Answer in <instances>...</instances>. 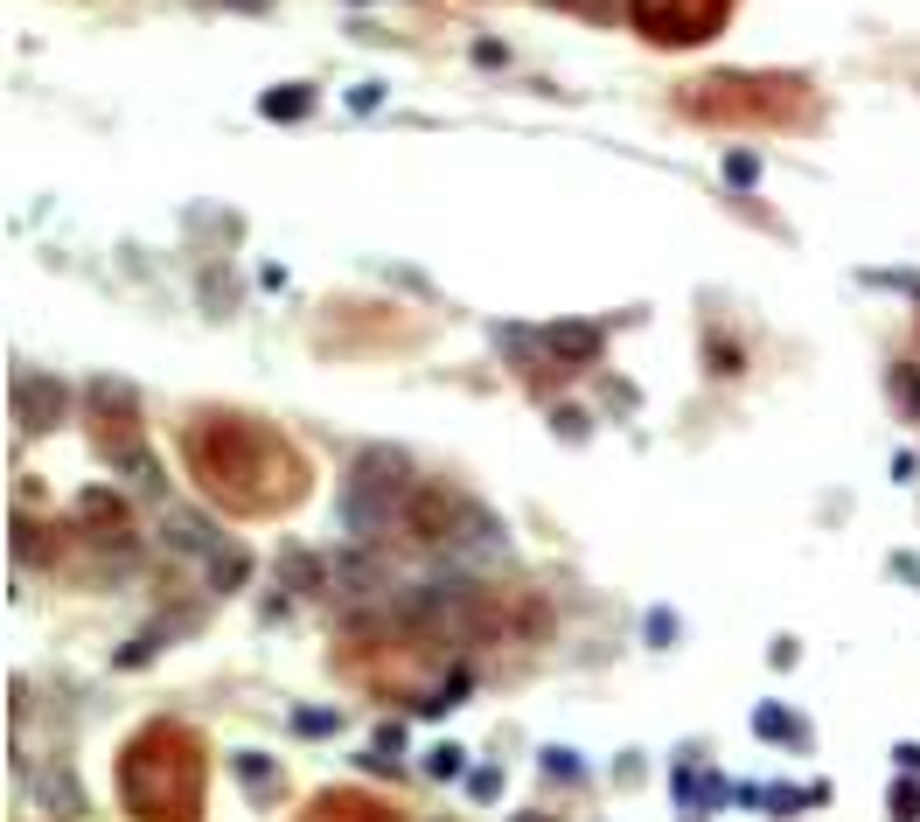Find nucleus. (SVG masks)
Returning <instances> with one entry per match:
<instances>
[{"mask_svg": "<svg viewBox=\"0 0 920 822\" xmlns=\"http://www.w3.org/2000/svg\"><path fill=\"white\" fill-rule=\"evenodd\" d=\"M356 481L377 488V495H405V488H411V460H405L398 447H370L363 468H356Z\"/></svg>", "mask_w": 920, "mask_h": 822, "instance_id": "nucleus-1", "label": "nucleus"}, {"mask_svg": "<svg viewBox=\"0 0 920 822\" xmlns=\"http://www.w3.org/2000/svg\"><path fill=\"white\" fill-rule=\"evenodd\" d=\"M342 579L356 586V593H370V586H384V565L377 558H342Z\"/></svg>", "mask_w": 920, "mask_h": 822, "instance_id": "nucleus-5", "label": "nucleus"}, {"mask_svg": "<svg viewBox=\"0 0 920 822\" xmlns=\"http://www.w3.org/2000/svg\"><path fill=\"white\" fill-rule=\"evenodd\" d=\"M168 544L189 551V558H224V537H216L210 523H195V516H168Z\"/></svg>", "mask_w": 920, "mask_h": 822, "instance_id": "nucleus-2", "label": "nucleus"}, {"mask_svg": "<svg viewBox=\"0 0 920 822\" xmlns=\"http://www.w3.org/2000/svg\"><path fill=\"white\" fill-rule=\"evenodd\" d=\"M14 397H21V412H29L35 426H50V418L63 412V391H56V384H21Z\"/></svg>", "mask_w": 920, "mask_h": 822, "instance_id": "nucleus-3", "label": "nucleus"}, {"mask_svg": "<svg viewBox=\"0 0 920 822\" xmlns=\"http://www.w3.org/2000/svg\"><path fill=\"white\" fill-rule=\"evenodd\" d=\"M544 342H552L558 355H593V349H600V335H593V328H552Z\"/></svg>", "mask_w": 920, "mask_h": 822, "instance_id": "nucleus-4", "label": "nucleus"}, {"mask_svg": "<svg viewBox=\"0 0 920 822\" xmlns=\"http://www.w3.org/2000/svg\"><path fill=\"white\" fill-rule=\"evenodd\" d=\"M892 809H900V822H913L920 815V788H900V794H892Z\"/></svg>", "mask_w": 920, "mask_h": 822, "instance_id": "nucleus-6", "label": "nucleus"}]
</instances>
